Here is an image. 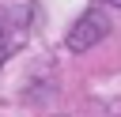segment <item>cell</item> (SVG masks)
Wrapping results in <instances>:
<instances>
[{"label": "cell", "mask_w": 121, "mask_h": 117, "mask_svg": "<svg viewBox=\"0 0 121 117\" xmlns=\"http://www.w3.org/2000/svg\"><path fill=\"white\" fill-rule=\"evenodd\" d=\"M106 34H110V19H106V11L91 8V11H83V15L76 19V26L68 30V49H72V53H83V49L98 45Z\"/></svg>", "instance_id": "obj_1"}, {"label": "cell", "mask_w": 121, "mask_h": 117, "mask_svg": "<svg viewBox=\"0 0 121 117\" xmlns=\"http://www.w3.org/2000/svg\"><path fill=\"white\" fill-rule=\"evenodd\" d=\"M8 53H11V38H8V30L0 26V64L8 60Z\"/></svg>", "instance_id": "obj_2"}, {"label": "cell", "mask_w": 121, "mask_h": 117, "mask_svg": "<svg viewBox=\"0 0 121 117\" xmlns=\"http://www.w3.org/2000/svg\"><path fill=\"white\" fill-rule=\"evenodd\" d=\"M106 4H113V8H121V0H106Z\"/></svg>", "instance_id": "obj_3"}]
</instances>
